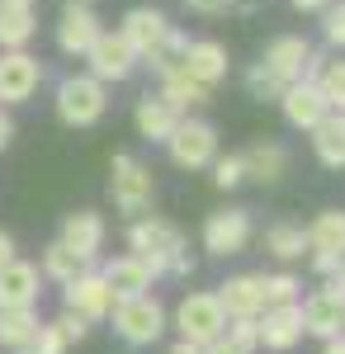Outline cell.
Masks as SVG:
<instances>
[{
    "mask_svg": "<svg viewBox=\"0 0 345 354\" xmlns=\"http://www.w3.org/2000/svg\"><path fill=\"white\" fill-rule=\"evenodd\" d=\"M38 330V312L33 307H0V345L5 350H24Z\"/></svg>",
    "mask_w": 345,
    "mask_h": 354,
    "instance_id": "obj_27",
    "label": "cell"
},
{
    "mask_svg": "<svg viewBox=\"0 0 345 354\" xmlns=\"http://www.w3.org/2000/svg\"><path fill=\"white\" fill-rule=\"evenodd\" d=\"M67 350V340H62V330H57V322H38V330H33V340H28L19 354H62Z\"/></svg>",
    "mask_w": 345,
    "mask_h": 354,
    "instance_id": "obj_35",
    "label": "cell"
},
{
    "mask_svg": "<svg viewBox=\"0 0 345 354\" xmlns=\"http://www.w3.org/2000/svg\"><path fill=\"white\" fill-rule=\"evenodd\" d=\"M10 260H15V241H10V236H5V232H0V270H5V265H10Z\"/></svg>",
    "mask_w": 345,
    "mask_h": 354,
    "instance_id": "obj_42",
    "label": "cell"
},
{
    "mask_svg": "<svg viewBox=\"0 0 345 354\" xmlns=\"http://www.w3.org/2000/svg\"><path fill=\"white\" fill-rule=\"evenodd\" d=\"M105 109H109V90L90 71L85 76H67V81L57 85V118L67 128H90V123L105 118Z\"/></svg>",
    "mask_w": 345,
    "mask_h": 354,
    "instance_id": "obj_2",
    "label": "cell"
},
{
    "mask_svg": "<svg viewBox=\"0 0 345 354\" xmlns=\"http://www.w3.org/2000/svg\"><path fill=\"white\" fill-rule=\"evenodd\" d=\"M241 165H246V180H260V185H274L284 170H289V151L279 147V142H251L246 151H241Z\"/></svg>",
    "mask_w": 345,
    "mask_h": 354,
    "instance_id": "obj_21",
    "label": "cell"
},
{
    "mask_svg": "<svg viewBox=\"0 0 345 354\" xmlns=\"http://www.w3.org/2000/svg\"><path fill=\"white\" fill-rule=\"evenodd\" d=\"M331 293H336V298L345 302V260L336 265V274H331Z\"/></svg>",
    "mask_w": 345,
    "mask_h": 354,
    "instance_id": "obj_41",
    "label": "cell"
},
{
    "mask_svg": "<svg viewBox=\"0 0 345 354\" xmlns=\"http://www.w3.org/2000/svg\"><path fill=\"white\" fill-rule=\"evenodd\" d=\"M246 90H251V100H260V104H279V95H284V81L269 71L265 62H256V66L246 71Z\"/></svg>",
    "mask_w": 345,
    "mask_h": 354,
    "instance_id": "obj_32",
    "label": "cell"
},
{
    "mask_svg": "<svg viewBox=\"0 0 345 354\" xmlns=\"http://www.w3.org/2000/svg\"><path fill=\"white\" fill-rule=\"evenodd\" d=\"M321 28H326V43L331 48H345V0L321 10Z\"/></svg>",
    "mask_w": 345,
    "mask_h": 354,
    "instance_id": "obj_37",
    "label": "cell"
},
{
    "mask_svg": "<svg viewBox=\"0 0 345 354\" xmlns=\"http://www.w3.org/2000/svg\"><path fill=\"white\" fill-rule=\"evenodd\" d=\"M180 71L213 90L218 81H227V48L213 43V38H189L185 57H180Z\"/></svg>",
    "mask_w": 345,
    "mask_h": 354,
    "instance_id": "obj_15",
    "label": "cell"
},
{
    "mask_svg": "<svg viewBox=\"0 0 345 354\" xmlns=\"http://www.w3.org/2000/svg\"><path fill=\"white\" fill-rule=\"evenodd\" d=\"M308 57H312V43H308L303 33H284V38H274V43L265 48V57H260V62H265L269 71L289 85V81H303Z\"/></svg>",
    "mask_w": 345,
    "mask_h": 354,
    "instance_id": "obj_16",
    "label": "cell"
},
{
    "mask_svg": "<svg viewBox=\"0 0 345 354\" xmlns=\"http://www.w3.org/2000/svg\"><path fill=\"white\" fill-rule=\"evenodd\" d=\"M95 38H100V15L90 10V0H67L62 19H57V48L67 57H85Z\"/></svg>",
    "mask_w": 345,
    "mask_h": 354,
    "instance_id": "obj_9",
    "label": "cell"
},
{
    "mask_svg": "<svg viewBox=\"0 0 345 354\" xmlns=\"http://www.w3.org/2000/svg\"><path fill=\"white\" fill-rule=\"evenodd\" d=\"M293 10H326V5H331V0H289Z\"/></svg>",
    "mask_w": 345,
    "mask_h": 354,
    "instance_id": "obj_46",
    "label": "cell"
},
{
    "mask_svg": "<svg viewBox=\"0 0 345 354\" xmlns=\"http://www.w3.org/2000/svg\"><path fill=\"white\" fill-rule=\"evenodd\" d=\"M166 151H170V161L180 165V170H204L218 156V128H213L209 118H185L180 113V123L166 137Z\"/></svg>",
    "mask_w": 345,
    "mask_h": 354,
    "instance_id": "obj_4",
    "label": "cell"
},
{
    "mask_svg": "<svg viewBox=\"0 0 345 354\" xmlns=\"http://www.w3.org/2000/svg\"><path fill=\"white\" fill-rule=\"evenodd\" d=\"M218 302L227 317H260L265 312V293H260V274H237L218 288Z\"/></svg>",
    "mask_w": 345,
    "mask_h": 354,
    "instance_id": "obj_19",
    "label": "cell"
},
{
    "mask_svg": "<svg viewBox=\"0 0 345 354\" xmlns=\"http://www.w3.org/2000/svg\"><path fill=\"white\" fill-rule=\"evenodd\" d=\"M114 330L128 340V345H157L161 330H166V312L152 293H137V298H118L114 302Z\"/></svg>",
    "mask_w": 345,
    "mask_h": 354,
    "instance_id": "obj_5",
    "label": "cell"
},
{
    "mask_svg": "<svg viewBox=\"0 0 345 354\" xmlns=\"http://www.w3.org/2000/svg\"><path fill=\"white\" fill-rule=\"evenodd\" d=\"M298 307H303V330H308V335H321V340L341 335V326H345V302L336 298L331 288L312 293V298L298 302Z\"/></svg>",
    "mask_w": 345,
    "mask_h": 354,
    "instance_id": "obj_18",
    "label": "cell"
},
{
    "mask_svg": "<svg viewBox=\"0 0 345 354\" xmlns=\"http://www.w3.org/2000/svg\"><path fill=\"white\" fill-rule=\"evenodd\" d=\"M321 354H345V330H341V335H331V340H326V350H321Z\"/></svg>",
    "mask_w": 345,
    "mask_h": 354,
    "instance_id": "obj_45",
    "label": "cell"
},
{
    "mask_svg": "<svg viewBox=\"0 0 345 354\" xmlns=\"http://www.w3.org/2000/svg\"><path fill=\"white\" fill-rule=\"evenodd\" d=\"M128 245H133V255L152 270V279L157 274L170 270V260H180L185 255V232L175 227V222H166V218H142L133 222V232H128Z\"/></svg>",
    "mask_w": 345,
    "mask_h": 354,
    "instance_id": "obj_1",
    "label": "cell"
},
{
    "mask_svg": "<svg viewBox=\"0 0 345 354\" xmlns=\"http://www.w3.org/2000/svg\"><path fill=\"white\" fill-rule=\"evenodd\" d=\"M251 241V213L246 208H222L204 222V250L209 255H237Z\"/></svg>",
    "mask_w": 345,
    "mask_h": 354,
    "instance_id": "obj_12",
    "label": "cell"
},
{
    "mask_svg": "<svg viewBox=\"0 0 345 354\" xmlns=\"http://www.w3.org/2000/svg\"><path fill=\"white\" fill-rule=\"evenodd\" d=\"M85 265H90V260H80L76 250H67L62 241H53L48 250H43V274L57 279V283H71L76 274H85Z\"/></svg>",
    "mask_w": 345,
    "mask_h": 354,
    "instance_id": "obj_29",
    "label": "cell"
},
{
    "mask_svg": "<svg viewBox=\"0 0 345 354\" xmlns=\"http://www.w3.org/2000/svg\"><path fill=\"white\" fill-rule=\"evenodd\" d=\"M175 326H180V335L194 340V345H213V340L227 330V312H222L218 293H189V298L175 307Z\"/></svg>",
    "mask_w": 345,
    "mask_h": 354,
    "instance_id": "obj_6",
    "label": "cell"
},
{
    "mask_svg": "<svg viewBox=\"0 0 345 354\" xmlns=\"http://www.w3.org/2000/svg\"><path fill=\"white\" fill-rule=\"evenodd\" d=\"M118 33H123V43L137 53V62H147V57L161 48V38L170 33V19H166L161 10H152V5H137V10H128V15H123Z\"/></svg>",
    "mask_w": 345,
    "mask_h": 354,
    "instance_id": "obj_11",
    "label": "cell"
},
{
    "mask_svg": "<svg viewBox=\"0 0 345 354\" xmlns=\"http://www.w3.org/2000/svg\"><path fill=\"white\" fill-rule=\"evenodd\" d=\"M57 241L67 245V250H76L80 260H95L100 245H105V218L95 208H80V213H71V218L62 222V236Z\"/></svg>",
    "mask_w": 345,
    "mask_h": 354,
    "instance_id": "obj_17",
    "label": "cell"
},
{
    "mask_svg": "<svg viewBox=\"0 0 345 354\" xmlns=\"http://www.w3.org/2000/svg\"><path fill=\"white\" fill-rule=\"evenodd\" d=\"M312 81H317L321 100H326L336 113H345V62H321Z\"/></svg>",
    "mask_w": 345,
    "mask_h": 354,
    "instance_id": "obj_30",
    "label": "cell"
},
{
    "mask_svg": "<svg viewBox=\"0 0 345 354\" xmlns=\"http://www.w3.org/2000/svg\"><path fill=\"white\" fill-rule=\"evenodd\" d=\"M38 85H43V62L38 57H28L24 48L0 53V104H24Z\"/></svg>",
    "mask_w": 345,
    "mask_h": 354,
    "instance_id": "obj_8",
    "label": "cell"
},
{
    "mask_svg": "<svg viewBox=\"0 0 345 354\" xmlns=\"http://www.w3.org/2000/svg\"><path fill=\"white\" fill-rule=\"evenodd\" d=\"M232 0H189V10H199V15H222Z\"/></svg>",
    "mask_w": 345,
    "mask_h": 354,
    "instance_id": "obj_40",
    "label": "cell"
},
{
    "mask_svg": "<svg viewBox=\"0 0 345 354\" xmlns=\"http://www.w3.org/2000/svg\"><path fill=\"white\" fill-rule=\"evenodd\" d=\"M10 137H15V123H10V118H5V113H0V151H5V147H10Z\"/></svg>",
    "mask_w": 345,
    "mask_h": 354,
    "instance_id": "obj_43",
    "label": "cell"
},
{
    "mask_svg": "<svg viewBox=\"0 0 345 354\" xmlns=\"http://www.w3.org/2000/svg\"><path fill=\"white\" fill-rule=\"evenodd\" d=\"M170 354H204V345H194V340H185V335H180V345H175Z\"/></svg>",
    "mask_w": 345,
    "mask_h": 354,
    "instance_id": "obj_44",
    "label": "cell"
},
{
    "mask_svg": "<svg viewBox=\"0 0 345 354\" xmlns=\"http://www.w3.org/2000/svg\"><path fill=\"white\" fill-rule=\"evenodd\" d=\"M85 62H90V76H95V81H105V85L109 81H128V76L137 71V53L123 43V33H118V28H114V33L100 28V38L90 43Z\"/></svg>",
    "mask_w": 345,
    "mask_h": 354,
    "instance_id": "obj_7",
    "label": "cell"
},
{
    "mask_svg": "<svg viewBox=\"0 0 345 354\" xmlns=\"http://www.w3.org/2000/svg\"><path fill=\"white\" fill-rule=\"evenodd\" d=\"M109 189H114V208L118 213H128V218H142L147 208H152V198H157V180H152V170L137 161V156H114L109 165Z\"/></svg>",
    "mask_w": 345,
    "mask_h": 354,
    "instance_id": "obj_3",
    "label": "cell"
},
{
    "mask_svg": "<svg viewBox=\"0 0 345 354\" xmlns=\"http://www.w3.org/2000/svg\"><path fill=\"white\" fill-rule=\"evenodd\" d=\"M232 345H241V350H256L260 345V330H256V317H227V330H222Z\"/></svg>",
    "mask_w": 345,
    "mask_h": 354,
    "instance_id": "obj_36",
    "label": "cell"
},
{
    "mask_svg": "<svg viewBox=\"0 0 345 354\" xmlns=\"http://www.w3.org/2000/svg\"><path fill=\"white\" fill-rule=\"evenodd\" d=\"M265 245H269V255H279V260H298V255L308 250V232L284 222V227H269Z\"/></svg>",
    "mask_w": 345,
    "mask_h": 354,
    "instance_id": "obj_31",
    "label": "cell"
},
{
    "mask_svg": "<svg viewBox=\"0 0 345 354\" xmlns=\"http://www.w3.org/2000/svg\"><path fill=\"white\" fill-rule=\"evenodd\" d=\"M256 330H260V345L265 350H293L308 330H303V307L298 302H279V307H265L256 317Z\"/></svg>",
    "mask_w": 345,
    "mask_h": 354,
    "instance_id": "obj_13",
    "label": "cell"
},
{
    "mask_svg": "<svg viewBox=\"0 0 345 354\" xmlns=\"http://www.w3.org/2000/svg\"><path fill=\"white\" fill-rule=\"evenodd\" d=\"M308 250H331V255H345V213H341V208H326V213L308 227Z\"/></svg>",
    "mask_w": 345,
    "mask_h": 354,
    "instance_id": "obj_28",
    "label": "cell"
},
{
    "mask_svg": "<svg viewBox=\"0 0 345 354\" xmlns=\"http://www.w3.org/2000/svg\"><path fill=\"white\" fill-rule=\"evenodd\" d=\"M341 330H345V326H341Z\"/></svg>",
    "mask_w": 345,
    "mask_h": 354,
    "instance_id": "obj_48",
    "label": "cell"
},
{
    "mask_svg": "<svg viewBox=\"0 0 345 354\" xmlns=\"http://www.w3.org/2000/svg\"><path fill=\"white\" fill-rule=\"evenodd\" d=\"M33 5H0V53H15V48H28L33 38Z\"/></svg>",
    "mask_w": 345,
    "mask_h": 354,
    "instance_id": "obj_26",
    "label": "cell"
},
{
    "mask_svg": "<svg viewBox=\"0 0 345 354\" xmlns=\"http://www.w3.org/2000/svg\"><path fill=\"white\" fill-rule=\"evenodd\" d=\"M0 5H38V0H0Z\"/></svg>",
    "mask_w": 345,
    "mask_h": 354,
    "instance_id": "obj_47",
    "label": "cell"
},
{
    "mask_svg": "<svg viewBox=\"0 0 345 354\" xmlns=\"http://www.w3.org/2000/svg\"><path fill=\"white\" fill-rule=\"evenodd\" d=\"M38 302V270L24 260H10L0 270V307H33Z\"/></svg>",
    "mask_w": 345,
    "mask_h": 354,
    "instance_id": "obj_22",
    "label": "cell"
},
{
    "mask_svg": "<svg viewBox=\"0 0 345 354\" xmlns=\"http://www.w3.org/2000/svg\"><path fill=\"white\" fill-rule=\"evenodd\" d=\"M133 123H137V133L147 137V142H166L170 128L180 123V109H170L161 95H142L137 109H133Z\"/></svg>",
    "mask_w": 345,
    "mask_h": 354,
    "instance_id": "obj_23",
    "label": "cell"
},
{
    "mask_svg": "<svg viewBox=\"0 0 345 354\" xmlns=\"http://www.w3.org/2000/svg\"><path fill=\"white\" fill-rule=\"evenodd\" d=\"M204 354H251V350H241V345H232L227 335H218L213 345H204Z\"/></svg>",
    "mask_w": 345,
    "mask_h": 354,
    "instance_id": "obj_39",
    "label": "cell"
},
{
    "mask_svg": "<svg viewBox=\"0 0 345 354\" xmlns=\"http://www.w3.org/2000/svg\"><path fill=\"white\" fill-rule=\"evenodd\" d=\"M57 330H62V340L71 345V340H85L90 322H85V317H76V312H62V317H57Z\"/></svg>",
    "mask_w": 345,
    "mask_h": 354,
    "instance_id": "obj_38",
    "label": "cell"
},
{
    "mask_svg": "<svg viewBox=\"0 0 345 354\" xmlns=\"http://www.w3.org/2000/svg\"><path fill=\"white\" fill-rule=\"evenodd\" d=\"M312 151L326 170H341L345 165V113H326L317 128H312Z\"/></svg>",
    "mask_w": 345,
    "mask_h": 354,
    "instance_id": "obj_24",
    "label": "cell"
},
{
    "mask_svg": "<svg viewBox=\"0 0 345 354\" xmlns=\"http://www.w3.org/2000/svg\"><path fill=\"white\" fill-rule=\"evenodd\" d=\"M241 180H246L241 151H237V156H213V185H218V189H237Z\"/></svg>",
    "mask_w": 345,
    "mask_h": 354,
    "instance_id": "obj_34",
    "label": "cell"
},
{
    "mask_svg": "<svg viewBox=\"0 0 345 354\" xmlns=\"http://www.w3.org/2000/svg\"><path fill=\"white\" fill-rule=\"evenodd\" d=\"M209 85H199L194 81V76H185V71H180V66H175V71H166V76H161V100H166V104H170V109H199V104H209Z\"/></svg>",
    "mask_w": 345,
    "mask_h": 354,
    "instance_id": "obj_25",
    "label": "cell"
},
{
    "mask_svg": "<svg viewBox=\"0 0 345 354\" xmlns=\"http://www.w3.org/2000/svg\"><path fill=\"white\" fill-rule=\"evenodd\" d=\"M279 109H284V118H289L298 133H312L321 118L331 113V104L321 100V90H317V81H289L284 85V95H279Z\"/></svg>",
    "mask_w": 345,
    "mask_h": 354,
    "instance_id": "obj_10",
    "label": "cell"
},
{
    "mask_svg": "<svg viewBox=\"0 0 345 354\" xmlns=\"http://www.w3.org/2000/svg\"><path fill=\"white\" fill-rule=\"evenodd\" d=\"M260 293H265V307L298 302V279L293 274H260Z\"/></svg>",
    "mask_w": 345,
    "mask_h": 354,
    "instance_id": "obj_33",
    "label": "cell"
},
{
    "mask_svg": "<svg viewBox=\"0 0 345 354\" xmlns=\"http://www.w3.org/2000/svg\"><path fill=\"white\" fill-rule=\"evenodd\" d=\"M67 312H76L85 322H105L109 312H114V293H109V283L100 274H76L71 283H67Z\"/></svg>",
    "mask_w": 345,
    "mask_h": 354,
    "instance_id": "obj_14",
    "label": "cell"
},
{
    "mask_svg": "<svg viewBox=\"0 0 345 354\" xmlns=\"http://www.w3.org/2000/svg\"><path fill=\"white\" fill-rule=\"evenodd\" d=\"M100 279L109 283L114 302H118V298H137V293H147V288H152V270H147L137 255H118L114 265H105Z\"/></svg>",
    "mask_w": 345,
    "mask_h": 354,
    "instance_id": "obj_20",
    "label": "cell"
}]
</instances>
